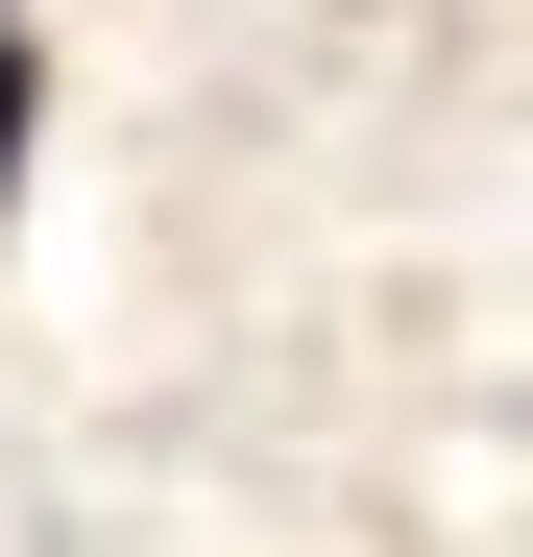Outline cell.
<instances>
[{
    "mask_svg": "<svg viewBox=\"0 0 533 557\" xmlns=\"http://www.w3.org/2000/svg\"><path fill=\"white\" fill-rule=\"evenodd\" d=\"M25 122H49V73H25V49H0V195H25Z\"/></svg>",
    "mask_w": 533,
    "mask_h": 557,
    "instance_id": "cell-1",
    "label": "cell"
}]
</instances>
